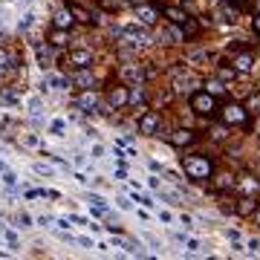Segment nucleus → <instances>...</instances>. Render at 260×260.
I'll use <instances>...</instances> for the list:
<instances>
[{
	"mask_svg": "<svg viewBox=\"0 0 260 260\" xmlns=\"http://www.w3.org/2000/svg\"><path fill=\"white\" fill-rule=\"evenodd\" d=\"M251 29H254V35H260V15H254V18H251Z\"/></svg>",
	"mask_w": 260,
	"mask_h": 260,
	"instance_id": "58836bf2",
	"label": "nucleus"
},
{
	"mask_svg": "<svg viewBox=\"0 0 260 260\" xmlns=\"http://www.w3.org/2000/svg\"><path fill=\"white\" fill-rule=\"evenodd\" d=\"M87 203L95 205V208H107V200H104V197H99V194H87Z\"/></svg>",
	"mask_w": 260,
	"mask_h": 260,
	"instance_id": "a878e982",
	"label": "nucleus"
},
{
	"mask_svg": "<svg viewBox=\"0 0 260 260\" xmlns=\"http://www.w3.org/2000/svg\"><path fill=\"white\" fill-rule=\"evenodd\" d=\"M3 102L18 104V102H20V95H18V93H12V90H3Z\"/></svg>",
	"mask_w": 260,
	"mask_h": 260,
	"instance_id": "f704fd0d",
	"label": "nucleus"
},
{
	"mask_svg": "<svg viewBox=\"0 0 260 260\" xmlns=\"http://www.w3.org/2000/svg\"><path fill=\"white\" fill-rule=\"evenodd\" d=\"M136 15H139V20L145 23V26H150V23H156V18H159V12L153 9V6H136Z\"/></svg>",
	"mask_w": 260,
	"mask_h": 260,
	"instance_id": "9b49d317",
	"label": "nucleus"
},
{
	"mask_svg": "<svg viewBox=\"0 0 260 260\" xmlns=\"http://www.w3.org/2000/svg\"><path fill=\"white\" fill-rule=\"evenodd\" d=\"M246 113L260 116V93H254V95H249V99H246Z\"/></svg>",
	"mask_w": 260,
	"mask_h": 260,
	"instance_id": "aec40b11",
	"label": "nucleus"
},
{
	"mask_svg": "<svg viewBox=\"0 0 260 260\" xmlns=\"http://www.w3.org/2000/svg\"><path fill=\"white\" fill-rule=\"evenodd\" d=\"M194 139H197V136L191 133V130H177V133L171 136V142H174V145H179V148H182V145H191Z\"/></svg>",
	"mask_w": 260,
	"mask_h": 260,
	"instance_id": "f3484780",
	"label": "nucleus"
},
{
	"mask_svg": "<svg viewBox=\"0 0 260 260\" xmlns=\"http://www.w3.org/2000/svg\"><path fill=\"white\" fill-rule=\"evenodd\" d=\"M223 3H234V0H223Z\"/></svg>",
	"mask_w": 260,
	"mask_h": 260,
	"instance_id": "a18cd8bd",
	"label": "nucleus"
},
{
	"mask_svg": "<svg viewBox=\"0 0 260 260\" xmlns=\"http://www.w3.org/2000/svg\"><path fill=\"white\" fill-rule=\"evenodd\" d=\"M251 67H254V58H251L249 52H243V55L234 58V70H237V73H249Z\"/></svg>",
	"mask_w": 260,
	"mask_h": 260,
	"instance_id": "2eb2a0df",
	"label": "nucleus"
},
{
	"mask_svg": "<svg viewBox=\"0 0 260 260\" xmlns=\"http://www.w3.org/2000/svg\"><path fill=\"white\" fill-rule=\"evenodd\" d=\"M127 102H130V93L124 87H113L110 93H107V104H110V107H124Z\"/></svg>",
	"mask_w": 260,
	"mask_h": 260,
	"instance_id": "6e6552de",
	"label": "nucleus"
},
{
	"mask_svg": "<svg viewBox=\"0 0 260 260\" xmlns=\"http://www.w3.org/2000/svg\"><path fill=\"white\" fill-rule=\"evenodd\" d=\"M23 145H29V148H38V136L26 133V136H23Z\"/></svg>",
	"mask_w": 260,
	"mask_h": 260,
	"instance_id": "e433bc0d",
	"label": "nucleus"
},
{
	"mask_svg": "<svg viewBox=\"0 0 260 260\" xmlns=\"http://www.w3.org/2000/svg\"><path fill=\"white\" fill-rule=\"evenodd\" d=\"M35 174H41V177H55V171H52L49 165H41V162L35 165Z\"/></svg>",
	"mask_w": 260,
	"mask_h": 260,
	"instance_id": "2f4dec72",
	"label": "nucleus"
},
{
	"mask_svg": "<svg viewBox=\"0 0 260 260\" xmlns=\"http://www.w3.org/2000/svg\"><path fill=\"white\" fill-rule=\"evenodd\" d=\"M3 171H9V168H6V162H3V159H0V174H3Z\"/></svg>",
	"mask_w": 260,
	"mask_h": 260,
	"instance_id": "37998d69",
	"label": "nucleus"
},
{
	"mask_svg": "<svg viewBox=\"0 0 260 260\" xmlns=\"http://www.w3.org/2000/svg\"><path fill=\"white\" fill-rule=\"evenodd\" d=\"M182 32H185V38L197 35V32H200V23H197V20H191V18H188L185 23H182Z\"/></svg>",
	"mask_w": 260,
	"mask_h": 260,
	"instance_id": "b1692460",
	"label": "nucleus"
},
{
	"mask_svg": "<svg viewBox=\"0 0 260 260\" xmlns=\"http://www.w3.org/2000/svg\"><path fill=\"white\" fill-rule=\"evenodd\" d=\"M67 41H70V35H67L64 29H52V35H49V44H52V47H67Z\"/></svg>",
	"mask_w": 260,
	"mask_h": 260,
	"instance_id": "a211bd4d",
	"label": "nucleus"
},
{
	"mask_svg": "<svg viewBox=\"0 0 260 260\" xmlns=\"http://www.w3.org/2000/svg\"><path fill=\"white\" fill-rule=\"evenodd\" d=\"M205 58H208V52H205V49H194V52L188 55V61H205Z\"/></svg>",
	"mask_w": 260,
	"mask_h": 260,
	"instance_id": "72a5a7b5",
	"label": "nucleus"
},
{
	"mask_svg": "<svg viewBox=\"0 0 260 260\" xmlns=\"http://www.w3.org/2000/svg\"><path fill=\"white\" fill-rule=\"evenodd\" d=\"M156 127H159V113H156V110H145V113L139 116V130L150 136Z\"/></svg>",
	"mask_w": 260,
	"mask_h": 260,
	"instance_id": "0eeeda50",
	"label": "nucleus"
},
{
	"mask_svg": "<svg viewBox=\"0 0 260 260\" xmlns=\"http://www.w3.org/2000/svg\"><path fill=\"white\" fill-rule=\"evenodd\" d=\"M93 156H95V159L104 156V148H102V145H95V148H93Z\"/></svg>",
	"mask_w": 260,
	"mask_h": 260,
	"instance_id": "79ce46f5",
	"label": "nucleus"
},
{
	"mask_svg": "<svg viewBox=\"0 0 260 260\" xmlns=\"http://www.w3.org/2000/svg\"><path fill=\"white\" fill-rule=\"evenodd\" d=\"M162 12H165V18L171 20V23H177V26H182V23L188 20V12L185 9H177V6H165Z\"/></svg>",
	"mask_w": 260,
	"mask_h": 260,
	"instance_id": "f8f14e48",
	"label": "nucleus"
},
{
	"mask_svg": "<svg viewBox=\"0 0 260 260\" xmlns=\"http://www.w3.org/2000/svg\"><path fill=\"white\" fill-rule=\"evenodd\" d=\"M205 87H208V93H211V95H217V93H223V90H225L223 81H208Z\"/></svg>",
	"mask_w": 260,
	"mask_h": 260,
	"instance_id": "473e14b6",
	"label": "nucleus"
},
{
	"mask_svg": "<svg viewBox=\"0 0 260 260\" xmlns=\"http://www.w3.org/2000/svg\"><path fill=\"white\" fill-rule=\"evenodd\" d=\"M47 84L55 87V90H70V87H73V78H67V75H52Z\"/></svg>",
	"mask_w": 260,
	"mask_h": 260,
	"instance_id": "6ab92c4d",
	"label": "nucleus"
},
{
	"mask_svg": "<svg viewBox=\"0 0 260 260\" xmlns=\"http://www.w3.org/2000/svg\"><path fill=\"white\" fill-rule=\"evenodd\" d=\"M145 102V90H142V84H136V90L130 93V104H142Z\"/></svg>",
	"mask_w": 260,
	"mask_h": 260,
	"instance_id": "393cba45",
	"label": "nucleus"
},
{
	"mask_svg": "<svg viewBox=\"0 0 260 260\" xmlns=\"http://www.w3.org/2000/svg\"><path fill=\"white\" fill-rule=\"evenodd\" d=\"M15 223H18V229H32V217H29V214H18Z\"/></svg>",
	"mask_w": 260,
	"mask_h": 260,
	"instance_id": "cd10ccee",
	"label": "nucleus"
},
{
	"mask_svg": "<svg viewBox=\"0 0 260 260\" xmlns=\"http://www.w3.org/2000/svg\"><path fill=\"white\" fill-rule=\"evenodd\" d=\"M254 208H257V203H254V200H249V197H246V200H240V205H237V214H243V217H246V214H251V211H254Z\"/></svg>",
	"mask_w": 260,
	"mask_h": 260,
	"instance_id": "4be33fe9",
	"label": "nucleus"
},
{
	"mask_svg": "<svg viewBox=\"0 0 260 260\" xmlns=\"http://www.w3.org/2000/svg\"><path fill=\"white\" fill-rule=\"evenodd\" d=\"M70 78H73V84H75V87H81V90H93V84H95L93 73H90V67H78Z\"/></svg>",
	"mask_w": 260,
	"mask_h": 260,
	"instance_id": "423d86ee",
	"label": "nucleus"
},
{
	"mask_svg": "<svg viewBox=\"0 0 260 260\" xmlns=\"http://www.w3.org/2000/svg\"><path fill=\"white\" fill-rule=\"evenodd\" d=\"M38 225H44V229H49V225H52V217H38Z\"/></svg>",
	"mask_w": 260,
	"mask_h": 260,
	"instance_id": "ea45409f",
	"label": "nucleus"
},
{
	"mask_svg": "<svg viewBox=\"0 0 260 260\" xmlns=\"http://www.w3.org/2000/svg\"><path fill=\"white\" fill-rule=\"evenodd\" d=\"M223 119H225V124H246L249 113H246V107H240V104H229L223 110Z\"/></svg>",
	"mask_w": 260,
	"mask_h": 260,
	"instance_id": "39448f33",
	"label": "nucleus"
},
{
	"mask_svg": "<svg viewBox=\"0 0 260 260\" xmlns=\"http://www.w3.org/2000/svg\"><path fill=\"white\" fill-rule=\"evenodd\" d=\"M182 171H185L191 179H208L211 177V159L203 156V153L182 156Z\"/></svg>",
	"mask_w": 260,
	"mask_h": 260,
	"instance_id": "f257e3e1",
	"label": "nucleus"
},
{
	"mask_svg": "<svg viewBox=\"0 0 260 260\" xmlns=\"http://www.w3.org/2000/svg\"><path fill=\"white\" fill-rule=\"evenodd\" d=\"M119 75H121V81H127V84H142L145 70H142L139 64H121L119 67Z\"/></svg>",
	"mask_w": 260,
	"mask_h": 260,
	"instance_id": "20e7f679",
	"label": "nucleus"
},
{
	"mask_svg": "<svg viewBox=\"0 0 260 260\" xmlns=\"http://www.w3.org/2000/svg\"><path fill=\"white\" fill-rule=\"evenodd\" d=\"M197 78L191 73H188L185 67H177L174 70V90H191V87H197Z\"/></svg>",
	"mask_w": 260,
	"mask_h": 260,
	"instance_id": "7ed1b4c3",
	"label": "nucleus"
},
{
	"mask_svg": "<svg viewBox=\"0 0 260 260\" xmlns=\"http://www.w3.org/2000/svg\"><path fill=\"white\" fill-rule=\"evenodd\" d=\"M32 26H35V15H32V12H26V15L18 20V29H23V32H26V29H32Z\"/></svg>",
	"mask_w": 260,
	"mask_h": 260,
	"instance_id": "5701e85b",
	"label": "nucleus"
},
{
	"mask_svg": "<svg viewBox=\"0 0 260 260\" xmlns=\"http://www.w3.org/2000/svg\"><path fill=\"white\" fill-rule=\"evenodd\" d=\"M18 3H23V6H26V3H29V0H18Z\"/></svg>",
	"mask_w": 260,
	"mask_h": 260,
	"instance_id": "c03bdc74",
	"label": "nucleus"
},
{
	"mask_svg": "<svg viewBox=\"0 0 260 260\" xmlns=\"http://www.w3.org/2000/svg\"><path fill=\"white\" fill-rule=\"evenodd\" d=\"M159 200H165L168 205H182L177 194H168V191H162V188H159Z\"/></svg>",
	"mask_w": 260,
	"mask_h": 260,
	"instance_id": "bb28decb",
	"label": "nucleus"
},
{
	"mask_svg": "<svg viewBox=\"0 0 260 260\" xmlns=\"http://www.w3.org/2000/svg\"><path fill=\"white\" fill-rule=\"evenodd\" d=\"M64 130H67V124H64L61 119H52V121H49V133H52L55 139H61V136H64Z\"/></svg>",
	"mask_w": 260,
	"mask_h": 260,
	"instance_id": "412c9836",
	"label": "nucleus"
},
{
	"mask_svg": "<svg viewBox=\"0 0 260 260\" xmlns=\"http://www.w3.org/2000/svg\"><path fill=\"white\" fill-rule=\"evenodd\" d=\"M257 223H260V214H257Z\"/></svg>",
	"mask_w": 260,
	"mask_h": 260,
	"instance_id": "49530a36",
	"label": "nucleus"
},
{
	"mask_svg": "<svg viewBox=\"0 0 260 260\" xmlns=\"http://www.w3.org/2000/svg\"><path fill=\"white\" fill-rule=\"evenodd\" d=\"M148 185L153 188V191H159V188H162V179H156V177H150V179H148Z\"/></svg>",
	"mask_w": 260,
	"mask_h": 260,
	"instance_id": "4c0bfd02",
	"label": "nucleus"
},
{
	"mask_svg": "<svg viewBox=\"0 0 260 260\" xmlns=\"http://www.w3.org/2000/svg\"><path fill=\"white\" fill-rule=\"evenodd\" d=\"M12 64H15V58H12L9 52H6V49L0 47V67H3V70H6V67H12Z\"/></svg>",
	"mask_w": 260,
	"mask_h": 260,
	"instance_id": "c85d7f7f",
	"label": "nucleus"
},
{
	"mask_svg": "<svg viewBox=\"0 0 260 260\" xmlns=\"http://www.w3.org/2000/svg\"><path fill=\"white\" fill-rule=\"evenodd\" d=\"M223 20L234 23V20H237V9H234V6H223Z\"/></svg>",
	"mask_w": 260,
	"mask_h": 260,
	"instance_id": "7c9ffc66",
	"label": "nucleus"
},
{
	"mask_svg": "<svg viewBox=\"0 0 260 260\" xmlns=\"http://www.w3.org/2000/svg\"><path fill=\"white\" fill-rule=\"evenodd\" d=\"M78 107H81L84 113H95V107H99V95H95L93 90H84L81 99H78Z\"/></svg>",
	"mask_w": 260,
	"mask_h": 260,
	"instance_id": "1a4fd4ad",
	"label": "nucleus"
},
{
	"mask_svg": "<svg viewBox=\"0 0 260 260\" xmlns=\"http://www.w3.org/2000/svg\"><path fill=\"white\" fill-rule=\"evenodd\" d=\"M70 64H75V67H90V64H93L90 49H75V52H70Z\"/></svg>",
	"mask_w": 260,
	"mask_h": 260,
	"instance_id": "ddd939ff",
	"label": "nucleus"
},
{
	"mask_svg": "<svg viewBox=\"0 0 260 260\" xmlns=\"http://www.w3.org/2000/svg\"><path fill=\"white\" fill-rule=\"evenodd\" d=\"M243 188H249V191H257V179H254V177H243Z\"/></svg>",
	"mask_w": 260,
	"mask_h": 260,
	"instance_id": "c9c22d12",
	"label": "nucleus"
},
{
	"mask_svg": "<svg viewBox=\"0 0 260 260\" xmlns=\"http://www.w3.org/2000/svg\"><path fill=\"white\" fill-rule=\"evenodd\" d=\"M73 12H70V6H67V9H58L55 12V20H52V23H55V26L58 29H70V26H73Z\"/></svg>",
	"mask_w": 260,
	"mask_h": 260,
	"instance_id": "4468645a",
	"label": "nucleus"
},
{
	"mask_svg": "<svg viewBox=\"0 0 260 260\" xmlns=\"http://www.w3.org/2000/svg\"><path fill=\"white\" fill-rule=\"evenodd\" d=\"M220 78H234V70L229 67V70H220Z\"/></svg>",
	"mask_w": 260,
	"mask_h": 260,
	"instance_id": "a19ab883",
	"label": "nucleus"
},
{
	"mask_svg": "<svg viewBox=\"0 0 260 260\" xmlns=\"http://www.w3.org/2000/svg\"><path fill=\"white\" fill-rule=\"evenodd\" d=\"M35 55H38V64L44 67V70H47V67H52V47H38Z\"/></svg>",
	"mask_w": 260,
	"mask_h": 260,
	"instance_id": "dca6fc26",
	"label": "nucleus"
},
{
	"mask_svg": "<svg viewBox=\"0 0 260 260\" xmlns=\"http://www.w3.org/2000/svg\"><path fill=\"white\" fill-rule=\"evenodd\" d=\"M70 12H73L75 20H81V23H95V15L90 9H84V6H78V3H70Z\"/></svg>",
	"mask_w": 260,
	"mask_h": 260,
	"instance_id": "9d476101",
	"label": "nucleus"
},
{
	"mask_svg": "<svg viewBox=\"0 0 260 260\" xmlns=\"http://www.w3.org/2000/svg\"><path fill=\"white\" fill-rule=\"evenodd\" d=\"M3 182H6V185H12V188H18V185H20V179L15 177L12 171H3Z\"/></svg>",
	"mask_w": 260,
	"mask_h": 260,
	"instance_id": "c756f323",
	"label": "nucleus"
},
{
	"mask_svg": "<svg viewBox=\"0 0 260 260\" xmlns=\"http://www.w3.org/2000/svg\"><path fill=\"white\" fill-rule=\"evenodd\" d=\"M191 110L200 113V116H211L217 110V102H214L211 93H194L191 95Z\"/></svg>",
	"mask_w": 260,
	"mask_h": 260,
	"instance_id": "f03ea898",
	"label": "nucleus"
}]
</instances>
